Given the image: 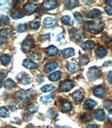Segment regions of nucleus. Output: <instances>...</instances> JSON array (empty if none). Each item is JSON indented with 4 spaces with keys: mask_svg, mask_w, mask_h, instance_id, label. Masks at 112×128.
<instances>
[{
    "mask_svg": "<svg viewBox=\"0 0 112 128\" xmlns=\"http://www.w3.org/2000/svg\"><path fill=\"white\" fill-rule=\"evenodd\" d=\"M86 128H99L97 125H89Z\"/></svg>",
    "mask_w": 112,
    "mask_h": 128,
    "instance_id": "09e8293b",
    "label": "nucleus"
},
{
    "mask_svg": "<svg viewBox=\"0 0 112 128\" xmlns=\"http://www.w3.org/2000/svg\"><path fill=\"white\" fill-rule=\"evenodd\" d=\"M80 119L84 122H88L92 120V116L88 113H84V114L81 115Z\"/></svg>",
    "mask_w": 112,
    "mask_h": 128,
    "instance_id": "c756f323",
    "label": "nucleus"
},
{
    "mask_svg": "<svg viewBox=\"0 0 112 128\" xmlns=\"http://www.w3.org/2000/svg\"><path fill=\"white\" fill-rule=\"evenodd\" d=\"M74 86H75V83H74L73 81L66 80L60 84L59 88L60 90L62 92H67L69 90H72Z\"/></svg>",
    "mask_w": 112,
    "mask_h": 128,
    "instance_id": "20e7f679",
    "label": "nucleus"
},
{
    "mask_svg": "<svg viewBox=\"0 0 112 128\" xmlns=\"http://www.w3.org/2000/svg\"><path fill=\"white\" fill-rule=\"evenodd\" d=\"M49 34H44V35H41L40 36H39V39L41 40V41H45L46 39H48L49 38Z\"/></svg>",
    "mask_w": 112,
    "mask_h": 128,
    "instance_id": "37998d69",
    "label": "nucleus"
},
{
    "mask_svg": "<svg viewBox=\"0 0 112 128\" xmlns=\"http://www.w3.org/2000/svg\"><path fill=\"white\" fill-rule=\"evenodd\" d=\"M66 69L69 71V72L73 74V73L76 72L77 71H78L79 68H78V66L74 63L68 62L66 64Z\"/></svg>",
    "mask_w": 112,
    "mask_h": 128,
    "instance_id": "a211bd4d",
    "label": "nucleus"
},
{
    "mask_svg": "<svg viewBox=\"0 0 112 128\" xmlns=\"http://www.w3.org/2000/svg\"><path fill=\"white\" fill-rule=\"evenodd\" d=\"M73 100L76 102H81L84 100V93L80 90H76L72 94Z\"/></svg>",
    "mask_w": 112,
    "mask_h": 128,
    "instance_id": "f3484780",
    "label": "nucleus"
},
{
    "mask_svg": "<svg viewBox=\"0 0 112 128\" xmlns=\"http://www.w3.org/2000/svg\"><path fill=\"white\" fill-rule=\"evenodd\" d=\"M61 75H62V73L58 71V72H56L52 73L50 76H49V79L51 81H57L58 80L60 79L61 78Z\"/></svg>",
    "mask_w": 112,
    "mask_h": 128,
    "instance_id": "b1692460",
    "label": "nucleus"
},
{
    "mask_svg": "<svg viewBox=\"0 0 112 128\" xmlns=\"http://www.w3.org/2000/svg\"><path fill=\"white\" fill-rule=\"evenodd\" d=\"M88 62H89V59H88V58L87 56H85V55L81 56V57H80V64H82V65H86V64H87Z\"/></svg>",
    "mask_w": 112,
    "mask_h": 128,
    "instance_id": "e433bc0d",
    "label": "nucleus"
},
{
    "mask_svg": "<svg viewBox=\"0 0 112 128\" xmlns=\"http://www.w3.org/2000/svg\"><path fill=\"white\" fill-rule=\"evenodd\" d=\"M105 3H112V0H110V1H104Z\"/></svg>",
    "mask_w": 112,
    "mask_h": 128,
    "instance_id": "3c124183",
    "label": "nucleus"
},
{
    "mask_svg": "<svg viewBox=\"0 0 112 128\" xmlns=\"http://www.w3.org/2000/svg\"><path fill=\"white\" fill-rule=\"evenodd\" d=\"M72 37L76 42H79L84 38V33L81 30H76L72 34Z\"/></svg>",
    "mask_w": 112,
    "mask_h": 128,
    "instance_id": "ddd939ff",
    "label": "nucleus"
},
{
    "mask_svg": "<svg viewBox=\"0 0 112 128\" xmlns=\"http://www.w3.org/2000/svg\"><path fill=\"white\" fill-rule=\"evenodd\" d=\"M8 23H9V19L7 16H0V24L6 25V24H8Z\"/></svg>",
    "mask_w": 112,
    "mask_h": 128,
    "instance_id": "c9c22d12",
    "label": "nucleus"
},
{
    "mask_svg": "<svg viewBox=\"0 0 112 128\" xmlns=\"http://www.w3.org/2000/svg\"><path fill=\"white\" fill-rule=\"evenodd\" d=\"M104 106L106 108H107L108 111L112 109V101H106L104 103Z\"/></svg>",
    "mask_w": 112,
    "mask_h": 128,
    "instance_id": "ea45409f",
    "label": "nucleus"
},
{
    "mask_svg": "<svg viewBox=\"0 0 112 128\" xmlns=\"http://www.w3.org/2000/svg\"><path fill=\"white\" fill-rule=\"evenodd\" d=\"M94 46V42L92 41H87L83 43V44L81 45V48L84 49V50H90Z\"/></svg>",
    "mask_w": 112,
    "mask_h": 128,
    "instance_id": "4be33fe9",
    "label": "nucleus"
},
{
    "mask_svg": "<svg viewBox=\"0 0 112 128\" xmlns=\"http://www.w3.org/2000/svg\"><path fill=\"white\" fill-rule=\"evenodd\" d=\"M72 105L68 101L64 100L62 102V111L64 113L69 112L72 110Z\"/></svg>",
    "mask_w": 112,
    "mask_h": 128,
    "instance_id": "2eb2a0df",
    "label": "nucleus"
},
{
    "mask_svg": "<svg viewBox=\"0 0 112 128\" xmlns=\"http://www.w3.org/2000/svg\"><path fill=\"white\" fill-rule=\"evenodd\" d=\"M40 100L43 102L44 103H50V102H52V98L50 95H45V96L41 97Z\"/></svg>",
    "mask_w": 112,
    "mask_h": 128,
    "instance_id": "f704fd0d",
    "label": "nucleus"
},
{
    "mask_svg": "<svg viewBox=\"0 0 112 128\" xmlns=\"http://www.w3.org/2000/svg\"><path fill=\"white\" fill-rule=\"evenodd\" d=\"M30 28L32 29H38L40 25V20L39 19H35L34 20L30 22Z\"/></svg>",
    "mask_w": 112,
    "mask_h": 128,
    "instance_id": "473e14b6",
    "label": "nucleus"
},
{
    "mask_svg": "<svg viewBox=\"0 0 112 128\" xmlns=\"http://www.w3.org/2000/svg\"><path fill=\"white\" fill-rule=\"evenodd\" d=\"M18 31L19 32H24L26 30V24H19L17 26Z\"/></svg>",
    "mask_w": 112,
    "mask_h": 128,
    "instance_id": "58836bf2",
    "label": "nucleus"
},
{
    "mask_svg": "<svg viewBox=\"0 0 112 128\" xmlns=\"http://www.w3.org/2000/svg\"><path fill=\"white\" fill-rule=\"evenodd\" d=\"M57 66H58V64L55 62H49L48 64H46L45 66H44V72L46 73L51 72L57 68Z\"/></svg>",
    "mask_w": 112,
    "mask_h": 128,
    "instance_id": "4468645a",
    "label": "nucleus"
},
{
    "mask_svg": "<svg viewBox=\"0 0 112 128\" xmlns=\"http://www.w3.org/2000/svg\"><path fill=\"white\" fill-rule=\"evenodd\" d=\"M36 80L39 82V83H42V82H44V78L42 76H37L36 77Z\"/></svg>",
    "mask_w": 112,
    "mask_h": 128,
    "instance_id": "c03bdc74",
    "label": "nucleus"
},
{
    "mask_svg": "<svg viewBox=\"0 0 112 128\" xmlns=\"http://www.w3.org/2000/svg\"><path fill=\"white\" fill-rule=\"evenodd\" d=\"M28 111L30 112V113H34V112H36L38 110V106H36V105H34V104H31V105H29L27 108Z\"/></svg>",
    "mask_w": 112,
    "mask_h": 128,
    "instance_id": "4c0bfd02",
    "label": "nucleus"
},
{
    "mask_svg": "<svg viewBox=\"0 0 112 128\" xmlns=\"http://www.w3.org/2000/svg\"><path fill=\"white\" fill-rule=\"evenodd\" d=\"M4 43V39L3 38H0V46H2V44Z\"/></svg>",
    "mask_w": 112,
    "mask_h": 128,
    "instance_id": "8fccbe9b",
    "label": "nucleus"
},
{
    "mask_svg": "<svg viewBox=\"0 0 112 128\" xmlns=\"http://www.w3.org/2000/svg\"><path fill=\"white\" fill-rule=\"evenodd\" d=\"M18 78L19 81H20L22 84L25 85V86L30 83V76H28V74H27L26 73H20V74L18 75Z\"/></svg>",
    "mask_w": 112,
    "mask_h": 128,
    "instance_id": "0eeeda50",
    "label": "nucleus"
},
{
    "mask_svg": "<svg viewBox=\"0 0 112 128\" xmlns=\"http://www.w3.org/2000/svg\"><path fill=\"white\" fill-rule=\"evenodd\" d=\"M16 86V83L14 82V80H12L10 79H8L5 82V83H4V87L6 89H11L13 88H15Z\"/></svg>",
    "mask_w": 112,
    "mask_h": 128,
    "instance_id": "c85d7f7f",
    "label": "nucleus"
},
{
    "mask_svg": "<svg viewBox=\"0 0 112 128\" xmlns=\"http://www.w3.org/2000/svg\"><path fill=\"white\" fill-rule=\"evenodd\" d=\"M95 52H96L97 56L100 57V58H103V57H104L106 55V50L103 47H99L95 50Z\"/></svg>",
    "mask_w": 112,
    "mask_h": 128,
    "instance_id": "cd10ccee",
    "label": "nucleus"
},
{
    "mask_svg": "<svg viewBox=\"0 0 112 128\" xmlns=\"http://www.w3.org/2000/svg\"><path fill=\"white\" fill-rule=\"evenodd\" d=\"M87 76L88 79L93 81V80H95L99 78L101 76V72L97 67L92 66L88 69L87 72Z\"/></svg>",
    "mask_w": 112,
    "mask_h": 128,
    "instance_id": "7ed1b4c3",
    "label": "nucleus"
},
{
    "mask_svg": "<svg viewBox=\"0 0 112 128\" xmlns=\"http://www.w3.org/2000/svg\"><path fill=\"white\" fill-rule=\"evenodd\" d=\"M24 9L28 14H32L37 10V7L34 4L28 3L24 6Z\"/></svg>",
    "mask_w": 112,
    "mask_h": 128,
    "instance_id": "1a4fd4ad",
    "label": "nucleus"
},
{
    "mask_svg": "<svg viewBox=\"0 0 112 128\" xmlns=\"http://www.w3.org/2000/svg\"><path fill=\"white\" fill-rule=\"evenodd\" d=\"M12 30L11 29H3L0 31V35L4 38H9L12 36Z\"/></svg>",
    "mask_w": 112,
    "mask_h": 128,
    "instance_id": "5701e85b",
    "label": "nucleus"
},
{
    "mask_svg": "<svg viewBox=\"0 0 112 128\" xmlns=\"http://www.w3.org/2000/svg\"><path fill=\"white\" fill-rule=\"evenodd\" d=\"M34 94V91L32 90H21L18 91L17 92L14 94V97L17 100L22 101V102H28L30 100Z\"/></svg>",
    "mask_w": 112,
    "mask_h": 128,
    "instance_id": "f03ea898",
    "label": "nucleus"
},
{
    "mask_svg": "<svg viewBox=\"0 0 112 128\" xmlns=\"http://www.w3.org/2000/svg\"><path fill=\"white\" fill-rule=\"evenodd\" d=\"M55 89V87L53 85H46L44 86H43L42 88V91L43 92H50V91H52V90Z\"/></svg>",
    "mask_w": 112,
    "mask_h": 128,
    "instance_id": "2f4dec72",
    "label": "nucleus"
},
{
    "mask_svg": "<svg viewBox=\"0 0 112 128\" xmlns=\"http://www.w3.org/2000/svg\"><path fill=\"white\" fill-rule=\"evenodd\" d=\"M93 94L95 96L98 97H102L104 96L105 94V90L104 88L102 87H97L96 88H94L93 90Z\"/></svg>",
    "mask_w": 112,
    "mask_h": 128,
    "instance_id": "dca6fc26",
    "label": "nucleus"
},
{
    "mask_svg": "<svg viewBox=\"0 0 112 128\" xmlns=\"http://www.w3.org/2000/svg\"><path fill=\"white\" fill-rule=\"evenodd\" d=\"M22 17H24V14L22 10H17L13 14H11V18L16 20L22 18Z\"/></svg>",
    "mask_w": 112,
    "mask_h": 128,
    "instance_id": "7c9ffc66",
    "label": "nucleus"
},
{
    "mask_svg": "<svg viewBox=\"0 0 112 128\" xmlns=\"http://www.w3.org/2000/svg\"><path fill=\"white\" fill-rule=\"evenodd\" d=\"M108 112H109V114H112V109L109 110V111H108Z\"/></svg>",
    "mask_w": 112,
    "mask_h": 128,
    "instance_id": "603ef678",
    "label": "nucleus"
},
{
    "mask_svg": "<svg viewBox=\"0 0 112 128\" xmlns=\"http://www.w3.org/2000/svg\"><path fill=\"white\" fill-rule=\"evenodd\" d=\"M74 18H75V20H76L78 22H80L82 21V16H81L79 13L76 12V13H74Z\"/></svg>",
    "mask_w": 112,
    "mask_h": 128,
    "instance_id": "a19ab883",
    "label": "nucleus"
},
{
    "mask_svg": "<svg viewBox=\"0 0 112 128\" xmlns=\"http://www.w3.org/2000/svg\"><path fill=\"white\" fill-rule=\"evenodd\" d=\"M9 114L8 111L5 107H0V117L6 118Z\"/></svg>",
    "mask_w": 112,
    "mask_h": 128,
    "instance_id": "72a5a7b5",
    "label": "nucleus"
},
{
    "mask_svg": "<svg viewBox=\"0 0 112 128\" xmlns=\"http://www.w3.org/2000/svg\"><path fill=\"white\" fill-rule=\"evenodd\" d=\"M58 5V3L56 1L54 0H48V1H44L42 4L43 8L46 10H49L54 9Z\"/></svg>",
    "mask_w": 112,
    "mask_h": 128,
    "instance_id": "423d86ee",
    "label": "nucleus"
},
{
    "mask_svg": "<svg viewBox=\"0 0 112 128\" xmlns=\"http://www.w3.org/2000/svg\"><path fill=\"white\" fill-rule=\"evenodd\" d=\"M97 102L95 101L92 100H88L84 104V108L90 110V109H92L93 108L96 106Z\"/></svg>",
    "mask_w": 112,
    "mask_h": 128,
    "instance_id": "6ab92c4d",
    "label": "nucleus"
},
{
    "mask_svg": "<svg viewBox=\"0 0 112 128\" xmlns=\"http://www.w3.org/2000/svg\"><path fill=\"white\" fill-rule=\"evenodd\" d=\"M64 4H65V6L67 8L72 9L78 4V1H65Z\"/></svg>",
    "mask_w": 112,
    "mask_h": 128,
    "instance_id": "a878e982",
    "label": "nucleus"
},
{
    "mask_svg": "<svg viewBox=\"0 0 112 128\" xmlns=\"http://www.w3.org/2000/svg\"><path fill=\"white\" fill-rule=\"evenodd\" d=\"M2 82H1V81H0V88H1V87H2Z\"/></svg>",
    "mask_w": 112,
    "mask_h": 128,
    "instance_id": "864d4df0",
    "label": "nucleus"
},
{
    "mask_svg": "<svg viewBox=\"0 0 112 128\" xmlns=\"http://www.w3.org/2000/svg\"><path fill=\"white\" fill-rule=\"evenodd\" d=\"M34 46V42L32 38H26L22 44V50L24 52H28Z\"/></svg>",
    "mask_w": 112,
    "mask_h": 128,
    "instance_id": "39448f33",
    "label": "nucleus"
},
{
    "mask_svg": "<svg viewBox=\"0 0 112 128\" xmlns=\"http://www.w3.org/2000/svg\"><path fill=\"white\" fill-rule=\"evenodd\" d=\"M86 29L92 34H99L102 30L104 23L101 20L94 21H89L86 24Z\"/></svg>",
    "mask_w": 112,
    "mask_h": 128,
    "instance_id": "f257e3e1",
    "label": "nucleus"
},
{
    "mask_svg": "<svg viewBox=\"0 0 112 128\" xmlns=\"http://www.w3.org/2000/svg\"><path fill=\"white\" fill-rule=\"evenodd\" d=\"M94 117L96 120L99 121H102L105 118L104 111L102 109H98L94 112Z\"/></svg>",
    "mask_w": 112,
    "mask_h": 128,
    "instance_id": "9b49d317",
    "label": "nucleus"
},
{
    "mask_svg": "<svg viewBox=\"0 0 112 128\" xmlns=\"http://www.w3.org/2000/svg\"><path fill=\"white\" fill-rule=\"evenodd\" d=\"M101 14V11L97 9V8H94V9H92L90 11H88L87 13V16L90 18H94L98 17Z\"/></svg>",
    "mask_w": 112,
    "mask_h": 128,
    "instance_id": "aec40b11",
    "label": "nucleus"
},
{
    "mask_svg": "<svg viewBox=\"0 0 112 128\" xmlns=\"http://www.w3.org/2000/svg\"><path fill=\"white\" fill-rule=\"evenodd\" d=\"M56 24V20L52 18L48 17L45 18V20H44V23L43 25L45 28H50L55 26Z\"/></svg>",
    "mask_w": 112,
    "mask_h": 128,
    "instance_id": "6e6552de",
    "label": "nucleus"
},
{
    "mask_svg": "<svg viewBox=\"0 0 112 128\" xmlns=\"http://www.w3.org/2000/svg\"><path fill=\"white\" fill-rule=\"evenodd\" d=\"M62 22L65 25H72L73 24V20L69 16H64L62 18Z\"/></svg>",
    "mask_w": 112,
    "mask_h": 128,
    "instance_id": "bb28decb",
    "label": "nucleus"
},
{
    "mask_svg": "<svg viewBox=\"0 0 112 128\" xmlns=\"http://www.w3.org/2000/svg\"><path fill=\"white\" fill-rule=\"evenodd\" d=\"M22 64L24 67H26L27 69H36L38 68V65L34 63L33 61H32L29 59H25L22 62Z\"/></svg>",
    "mask_w": 112,
    "mask_h": 128,
    "instance_id": "9d476101",
    "label": "nucleus"
},
{
    "mask_svg": "<svg viewBox=\"0 0 112 128\" xmlns=\"http://www.w3.org/2000/svg\"><path fill=\"white\" fill-rule=\"evenodd\" d=\"M105 10L106 12L108 14L112 16V5H108L105 7Z\"/></svg>",
    "mask_w": 112,
    "mask_h": 128,
    "instance_id": "79ce46f5",
    "label": "nucleus"
},
{
    "mask_svg": "<svg viewBox=\"0 0 112 128\" xmlns=\"http://www.w3.org/2000/svg\"><path fill=\"white\" fill-rule=\"evenodd\" d=\"M107 79H108V82H110L112 83V71L109 72L108 73V75H107Z\"/></svg>",
    "mask_w": 112,
    "mask_h": 128,
    "instance_id": "a18cd8bd",
    "label": "nucleus"
},
{
    "mask_svg": "<svg viewBox=\"0 0 112 128\" xmlns=\"http://www.w3.org/2000/svg\"><path fill=\"white\" fill-rule=\"evenodd\" d=\"M62 35L61 34H60L57 36V37H56V39H57V41L58 42H60L61 40H62Z\"/></svg>",
    "mask_w": 112,
    "mask_h": 128,
    "instance_id": "de8ad7c7",
    "label": "nucleus"
},
{
    "mask_svg": "<svg viewBox=\"0 0 112 128\" xmlns=\"http://www.w3.org/2000/svg\"><path fill=\"white\" fill-rule=\"evenodd\" d=\"M74 55V49L72 48H69L64 49L61 52V56L64 58H67L72 57Z\"/></svg>",
    "mask_w": 112,
    "mask_h": 128,
    "instance_id": "f8f14e48",
    "label": "nucleus"
},
{
    "mask_svg": "<svg viewBox=\"0 0 112 128\" xmlns=\"http://www.w3.org/2000/svg\"><path fill=\"white\" fill-rule=\"evenodd\" d=\"M7 72L6 70H0V76H2V77H5V76H6L7 75Z\"/></svg>",
    "mask_w": 112,
    "mask_h": 128,
    "instance_id": "49530a36",
    "label": "nucleus"
},
{
    "mask_svg": "<svg viewBox=\"0 0 112 128\" xmlns=\"http://www.w3.org/2000/svg\"><path fill=\"white\" fill-rule=\"evenodd\" d=\"M0 61L1 63L4 66H6L8 64V63L10 62V58L9 56H8L7 54H3L0 58Z\"/></svg>",
    "mask_w": 112,
    "mask_h": 128,
    "instance_id": "393cba45",
    "label": "nucleus"
},
{
    "mask_svg": "<svg viewBox=\"0 0 112 128\" xmlns=\"http://www.w3.org/2000/svg\"></svg>",
    "mask_w": 112,
    "mask_h": 128,
    "instance_id": "5fc2aeb1",
    "label": "nucleus"
},
{
    "mask_svg": "<svg viewBox=\"0 0 112 128\" xmlns=\"http://www.w3.org/2000/svg\"><path fill=\"white\" fill-rule=\"evenodd\" d=\"M46 53L48 55H49V56H54L58 54V48H56V46H48L46 48Z\"/></svg>",
    "mask_w": 112,
    "mask_h": 128,
    "instance_id": "412c9836",
    "label": "nucleus"
}]
</instances>
